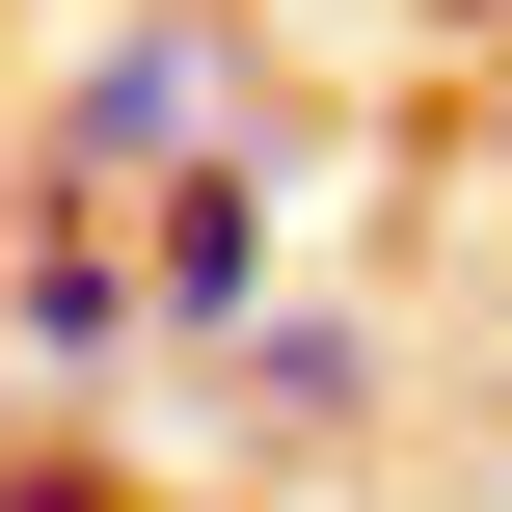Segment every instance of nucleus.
<instances>
[{
    "label": "nucleus",
    "instance_id": "1",
    "mask_svg": "<svg viewBox=\"0 0 512 512\" xmlns=\"http://www.w3.org/2000/svg\"><path fill=\"white\" fill-rule=\"evenodd\" d=\"M189 135H270V54H243V0H135V27L54 81V189H135V162H189Z\"/></svg>",
    "mask_w": 512,
    "mask_h": 512
},
{
    "label": "nucleus",
    "instance_id": "2",
    "mask_svg": "<svg viewBox=\"0 0 512 512\" xmlns=\"http://www.w3.org/2000/svg\"><path fill=\"white\" fill-rule=\"evenodd\" d=\"M243 297H297V189H270V135L135 162V324H162V351H216Z\"/></svg>",
    "mask_w": 512,
    "mask_h": 512
},
{
    "label": "nucleus",
    "instance_id": "3",
    "mask_svg": "<svg viewBox=\"0 0 512 512\" xmlns=\"http://www.w3.org/2000/svg\"><path fill=\"white\" fill-rule=\"evenodd\" d=\"M0 351H27V378H135V351H162L108 189H54V162H27V243H0Z\"/></svg>",
    "mask_w": 512,
    "mask_h": 512
},
{
    "label": "nucleus",
    "instance_id": "4",
    "mask_svg": "<svg viewBox=\"0 0 512 512\" xmlns=\"http://www.w3.org/2000/svg\"><path fill=\"white\" fill-rule=\"evenodd\" d=\"M216 351H243V432H297V459H324V432H378V324H324V297H243Z\"/></svg>",
    "mask_w": 512,
    "mask_h": 512
},
{
    "label": "nucleus",
    "instance_id": "5",
    "mask_svg": "<svg viewBox=\"0 0 512 512\" xmlns=\"http://www.w3.org/2000/svg\"><path fill=\"white\" fill-rule=\"evenodd\" d=\"M0 512H108V459H81V432H54V459H0Z\"/></svg>",
    "mask_w": 512,
    "mask_h": 512
},
{
    "label": "nucleus",
    "instance_id": "6",
    "mask_svg": "<svg viewBox=\"0 0 512 512\" xmlns=\"http://www.w3.org/2000/svg\"><path fill=\"white\" fill-rule=\"evenodd\" d=\"M432 54H459V81H486V54H512V0H432Z\"/></svg>",
    "mask_w": 512,
    "mask_h": 512
},
{
    "label": "nucleus",
    "instance_id": "7",
    "mask_svg": "<svg viewBox=\"0 0 512 512\" xmlns=\"http://www.w3.org/2000/svg\"><path fill=\"white\" fill-rule=\"evenodd\" d=\"M486 512H512V432H486Z\"/></svg>",
    "mask_w": 512,
    "mask_h": 512
}]
</instances>
